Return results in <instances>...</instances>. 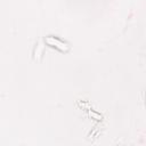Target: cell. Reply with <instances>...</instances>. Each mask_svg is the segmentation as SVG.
Here are the masks:
<instances>
[{"instance_id": "cell-1", "label": "cell", "mask_w": 146, "mask_h": 146, "mask_svg": "<svg viewBox=\"0 0 146 146\" xmlns=\"http://www.w3.org/2000/svg\"><path fill=\"white\" fill-rule=\"evenodd\" d=\"M44 41H46V43H47L48 46H50V47H55V48H57V49L60 50V51L67 52V51L70 50V46H68L66 42H64V41H62V40H59V39L52 36V35H48V36H46Z\"/></svg>"}]
</instances>
